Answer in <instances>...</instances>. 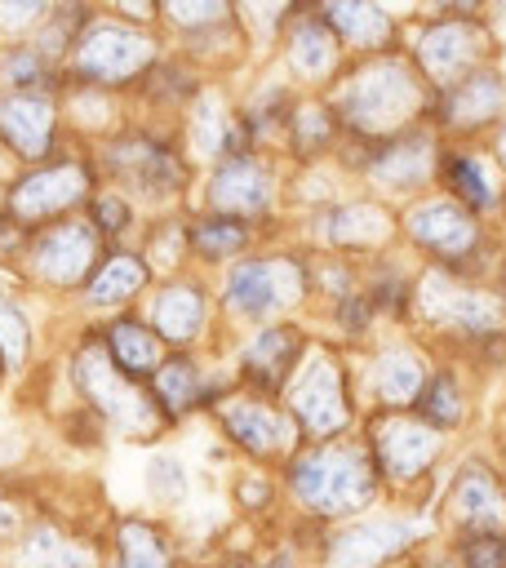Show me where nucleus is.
I'll return each instance as SVG.
<instances>
[{"label": "nucleus", "instance_id": "nucleus-1", "mask_svg": "<svg viewBox=\"0 0 506 568\" xmlns=\"http://www.w3.org/2000/svg\"><path fill=\"white\" fill-rule=\"evenodd\" d=\"M280 488H284V506H293L297 524L306 528L351 524L377 510L386 497L360 430L324 444H302L280 466Z\"/></svg>", "mask_w": 506, "mask_h": 568}, {"label": "nucleus", "instance_id": "nucleus-2", "mask_svg": "<svg viewBox=\"0 0 506 568\" xmlns=\"http://www.w3.org/2000/svg\"><path fill=\"white\" fill-rule=\"evenodd\" d=\"M324 102L342 124V146H373L426 124L431 89L422 84L413 62L391 49L346 62V71L324 89Z\"/></svg>", "mask_w": 506, "mask_h": 568}, {"label": "nucleus", "instance_id": "nucleus-3", "mask_svg": "<svg viewBox=\"0 0 506 568\" xmlns=\"http://www.w3.org/2000/svg\"><path fill=\"white\" fill-rule=\"evenodd\" d=\"M217 311L231 333H249L262 324H284L302 315L311 302V266L306 253L293 244L280 248H253L240 262L222 266L217 275Z\"/></svg>", "mask_w": 506, "mask_h": 568}, {"label": "nucleus", "instance_id": "nucleus-4", "mask_svg": "<svg viewBox=\"0 0 506 568\" xmlns=\"http://www.w3.org/2000/svg\"><path fill=\"white\" fill-rule=\"evenodd\" d=\"M306 528V524H302ZM439 537L431 501L377 506L351 524L306 528L311 568H399Z\"/></svg>", "mask_w": 506, "mask_h": 568}, {"label": "nucleus", "instance_id": "nucleus-5", "mask_svg": "<svg viewBox=\"0 0 506 568\" xmlns=\"http://www.w3.org/2000/svg\"><path fill=\"white\" fill-rule=\"evenodd\" d=\"M408 333L422 342L470 351L493 333H506V293L488 280H470L439 266H417Z\"/></svg>", "mask_w": 506, "mask_h": 568}, {"label": "nucleus", "instance_id": "nucleus-6", "mask_svg": "<svg viewBox=\"0 0 506 568\" xmlns=\"http://www.w3.org/2000/svg\"><path fill=\"white\" fill-rule=\"evenodd\" d=\"M280 404L289 422L297 426L302 444H324L360 430V395H355V373H351V351L337 342H315L306 346L302 364L293 368L289 386L280 390Z\"/></svg>", "mask_w": 506, "mask_h": 568}, {"label": "nucleus", "instance_id": "nucleus-7", "mask_svg": "<svg viewBox=\"0 0 506 568\" xmlns=\"http://www.w3.org/2000/svg\"><path fill=\"white\" fill-rule=\"evenodd\" d=\"M399 53L413 62L431 93L457 84L462 75L488 67L493 31L479 22L475 4H431L413 9L399 31Z\"/></svg>", "mask_w": 506, "mask_h": 568}, {"label": "nucleus", "instance_id": "nucleus-8", "mask_svg": "<svg viewBox=\"0 0 506 568\" xmlns=\"http://www.w3.org/2000/svg\"><path fill=\"white\" fill-rule=\"evenodd\" d=\"M399 248L417 257V266H439L470 280H488V262H497L484 217H475L444 191H426L399 209Z\"/></svg>", "mask_w": 506, "mask_h": 568}, {"label": "nucleus", "instance_id": "nucleus-9", "mask_svg": "<svg viewBox=\"0 0 506 568\" xmlns=\"http://www.w3.org/2000/svg\"><path fill=\"white\" fill-rule=\"evenodd\" d=\"M439 151H444V138L431 124H417V129L395 133L373 146H342L337 164L364 186V195H373L391 209H404L417 195L435 191Z\"/></svg>", "mask_w": 506, "mask_h": 568}, {"label": "nucleus", "instance_id": "nucleus-10", "mask_svg": "<svg viewBox=\"0 0 506 568\" xmlns=\"http://www.w3.org/2000/svg\"><path fill=\"white\" fill-rule=\"evenodd\" d=\"M360 439L386 493H404L408 501H431L435 475L448 453V439L439 430H431L413 413H364Z\"/></svg>", "mask_w": 506, "mask_h": 568}, {"label": "nucleus", "instance_id": "nucleus-11", "mask_svg": "<svg viewBox=\"0 0 506 568\" xmlns=\"http://www.w3.org/2000/svg\"><path fill=\"white\" fill-rule=\"evenodd\" d=\"M284 160L271 151H244L209 164L200 182V209L204 213H226L266 235L284 226Z\"/></svg>", "mask_w": 506, "mask_h": 568}, {"label": "nucleus", "instance_id": "nucleus-12", "mask_svg": "<svg viewBox=\"0 0 506 568\" xmlns=\"http://www.w3.org/2000/svg\"><path fill=\"white\" fill-rule=\"evenodd\" d=\"M297 235L306 253H337V257H355V262H373L391 248H399V209L364 195V191H346L342 200L302 213Z\"/></svg>", "mask_w": 506, "mask_h": 568}, {"label": "nucleus", "instance_id": "nucleus-13", "mask_svg": "<svg viewBox=\"0 0 506 568\" xmlns=\"http://www.w3.org/2000/svg\"><path fill=\"white\" fill-rule=\"evenodd\" d=\"M435 359L422 337L408 328H382L368 346L364 359L351 351V373H355V395L364 413H413Z\"/></svg>", "mask_w": 506, "mask_h": 568}, {"label": "nucleus", "instance_id": "nucleus-14", "mask_svg": "<svg viewBox=\"0 0 506 568\" xmlns=\"http://www.w3.org/2000/svg\"><path fill=\"white\" fill-rule=\"evenodd\" d=\"M67 58L80 84L115 89V84H138L160 62V40L151 36V27H133L111 13V18H89Z\"/></svg>", "mask_w": 506, "mask_h": 568}, {"label": "nucleus", "instance_id": "nucleus-15", "mask_svg": "<svg viewBox=\"0 0 506 568\" xmlns=\"http://www.w3.org/2000/svg\"><path fill=\"white\" fill-rule=\"evenodd\" d=\"M107 173L142 200L169 204L191 191V155L173 133H120L107 142Z\"/></svg>", "mask_w": 506, "mask_h": 568}, {"label": "nucleus", "instance_id": "nucleus-16", "mask_svg": "<svg viewBox=\"0 0 506 568\" xmlns=\"http://www.w3.org/2000/svg\"><path fill=\"white\" fill-rule=\"evenodd\" d=\"M209 417L217 422V435H226V444H231L240 457H249V466H271V470H280V466L302 448L297 426L289 422L284 404L271 399V395H253V390L231 386V390L213 404Z\"/></svg>", "mask_w": 506, "mask_h": 568}, {"label": "nucleus", "instance_id": "nucleus-17", "mask_svg": "<svg viewBox=\"0 0 506 568\" xmlns=\"http://www.w3.org/2000/svg\"><path fill=\"white\" fill-rule=\"evenodd\" d=\"M435 510V528H444L439 537H506V475L488 462V457H462L457 470L448 475L444 497L431 501Z\"/></svg>", "mask_w": 506, "mask_h": 568}, {"label": "nucleus", "instance_id": "nucleus-18", "mask_svg": "<svg viewBox=\"0 0 506 568\" xmlns=\"http://www.w3.org/2000/svg\"><path fill=\"white\" fill-rule=\"evenodd\" d=\"M75 386H80V395L89 399V408H93L107 426H115V430H124V435L146 439V435H155L160 426H169V422L160 417V408L151 404L146 386H138L133 377H124V373L107 359V351L93 346V342L75 351Z\"/></svg>", "mask_w": 506, "mask_h": 568}, {"label": "nucleus", "instance_id": "nucleus-19", "mask_svg": "<svg viewBox=\"0 0 506 568\" xmlns=\"http://www.w3.org/2000/svg\"><path fill=\"white\" fill-rule=\"evenodd\" d=\"M275 58H280V75L297 93H324L346 71V62H351L346 49L337 44L333 27L320 18L315 4H293L289 22L280 31Z\"/></svg>", "mask_w": 506, "mask_h": 568}, {"label": "nucleus", "instance_id": "nucleus-20", "mask_svg": "<svg viewBox=\"0 0 506 568\" xmlns=\"http://www.w3.org/2000/svg\"><path fill=\"white\" fill-rule=\"evenodd\" d=\"M306 346H311V333H306L302 320H284V324H262V328L235 333L231 377H235L240 390L280 399V390L289 386V377L302 364Z\"/></svg>", "mask_w": 506, "mask_h": 568}, {"label": "nucleus", "instance_id": "nucleus-21", "mask_svg": "<svg viewBox=\"0 0 506 568\" xmlns=\"http://www.w3.org/2000/svg\"><path fill=\"white\" fill-rule=\"evenodd\" d=\"M502 115H506V75L493 62L470 71V75H462L457 84L431 93V106H426V124L444 142L475 138V133L493 129Z\"/></svg>", "mask_w": 506, "mask_h": 568}, {"label": "nucleus", "instance_id": "nucleus-22", "mask_svg": "<svg viewBox=\"0 0 506 568\" xmlns=\"http://www.w3.org/2000/svg\"><path fill=\"white\" fill-rule=\"evenodd\" d=\"M213 306H217V297L209 293V284L200 275H169L164 284L151 288L142 320L155 328V337L164 346H178V351L195 355V346H204L217 333Z\"/></svg>", "mask_w": 506, "mask_h": 568}, {"label": "nucleus", "instance_id": "nucleus-23", "mask_svg": "<svg viewBox=\"0 0 506 568\" xmlns=\"http://www.w3.org/2000/svg\"><path fill=\"white\" fill-rule=\"evenodd\" d=\"M235 386V377H231V364L222 368H209L200 355H191V351H169L164 355V364L151 373V382H146V395H151V404L160 408V417L164 422H182V417H191V413H213V404L226 395Z\"/></svg>", "mask_w": 506, "mask_h": 568}, {"label": "nucleus", "instance_id": "nucleus-24", "mask_svg": "<svg viewBox=\"0 0 506 568\" xmlns=\"http://www.w3.org/2000/svg\"><path fill=\"white\" fill-rule=\"evenodd\" d=\"M27 257L36 280H44L49 288H80L89 271L102 262V240L89 226V217H62L27 244Z\"/></svg>", "mask_w": 506, "mask_h": 568}, {"label": "nucleus", "instance_id": "nucleus-25", "mask_svg": "<svg viewBox=\"0 0 506 568\" xmlns=\"http://www.w3.org/2000/svg\"><path fill=\"white\" fill-rule=\"evenodd\" d=\"M89 169L80 160H58V164H44L27 178H18L9 191H4V209L18 226H31V222H62L67 209H75L80 200H89Z\"/></svg>", "mask_w": 506, "mask_h": 568}, {"label": "nucleus", "instance_id": "nucleus-26", "mask_svg": "<svg viewBox=\"0 0 506 568\" xmlns=\"http://www.w3.org/2000/svg\"><path fill=\"white\" fill-rule=\"evenodd\" d=\"M315 9L333 27V36H337V44L346 49L351 62L399 49V31H404V18H408V13H395L391 4H377V0H324Z\"/></svg>", "mask_w": 506, "mask_h": 568}, {"label": "nucleus", "instance_id": "nucleus-27", "mask_svg": "<svg viewBox=\"0 0 506 568\" xmlns=\"http://www.w3.org/2000/svg\"><path fill=\"white\" fill-rule=\"evenodd\" d=\"M435 191H444L448 200H457L462 209H470L475 217H488L493 209L506 204V186L497 178V164L466 142H444L439 151V169H435Z\"/></svg>", "mask_w": 506, "mask_h": 568}, {"label": "nucleus", "instance_id": "nucleus-28", "mask_svg": "<svg viewBox=\"0 0 506 568\" xmlns=\"http://www.w3.org/2000/svg\"><path fill=\"white\" fill-rule=\"evenodd\" d=\"M297 98H302V93H297L280 71H266V75H257L244 93H235L240 124H244L253 151L280 155V142H284V129H289V115H293Z\"/></svg>", "mask_w": 506, "mask_h": 568}, {"label": "nucleus", "instance_id": "nucleus-29", "mask_svg": "<svg viewBox=\"0 0 506 568\" xmlns=\"http://www.w3.org/2000/svg\"><path fill=\"white\" fill-rule=\"evenodd\" d=\"M337 151H342V124H337L333 106L324 102V93H302L293 115H289L280 160H293L302 169V164L337 160Z\"/></svg>", "mask_w": 506, "mask_h": 568}, {"label": "nucleus", "instance_id": "nucleus-30", "mask_svg": "<svg viewBox=\"0 0 506 568\" xmlns=\"http://www.w3.org/2000/svg\"><path fill=\"white\" fill-rule=\"evenodd\" d=\"M58 133V102L49 93H9L0 98V142L18 160H44Z\"/></svg>", "mask_w": 506, "mask_h": 568}, {"label": "nucleus", "instance_id": "nucleus-31", "mask_svg": "<svg viewBox=\"0 0 506 568\" xmlns=\"http://www.w3.org/2000/svg\"><path fill=\"white\" fill-rule=\"evenodd\" d=\"M262 244V231L257 226H249V222H240V217H226V213H204V209H195L191 217H186V262H195V266H231V262H240L244 253H253Z\"/></svg>", "mask_w": 506, "mask_h": 568}, {"label": "nucleus", "instance_id": "nucleus-32", "mask_svg": "<svg viewBox=\"0 0 506 568\" xmlns=\"http://www.w3.org/2000/svg\"><path fill=\"white\" fill-rule=\"evenodd\" d=\"M413 417H422L431 430H439L444 439L462 435L466 422H470V390H466V373L457 359H435L417 404H413Z\"/></svg>", "mask_w": 506, "mask_h": 568}, {"label": "nucleus", "instance_id": "nucleus-33", "mask_svg": "<svg viewBox=\"0 0 506 568\" xmlns=\"http://www.w3.org/2000/svg\"><path fill=\"white\" fill-rule=\"evenodd\" d=\"M102 351H107V359L124 373V377H133V382H151V373L164 364V342L155 337V328L142 320V315H115L111 324H107V333H102Z\"/></svg>", "mask_w": 506, "mask_h": 568}, {"label": "nucleus", "instance_id": "nucleus-34", "mask_svg": "<svg viewBox=\"0 0 506 568\" xmlns=\"http://www.w3.org/2000/svg\"><path fill=\"white\" fill-rule=\"evenodd\" d=\"M151 284V266L142 253L133 248H115L107 253L89 280H84V306H98V311H111V306H129L133 297H142Z\"/></svg>", "mask_w": 506, "mask_h": 568}, {"label": "nucleus", "instance_id": "nucleus-35", "mask_svg": "<svg viewBox=\"0 0 506 568\" xmlns=\"http://www.w3.org/2000/svg\"><path fill=\"white\" fill-rule=\"evenodd\" d=\"M115 568H178L164 528L151 519H124L115 528Z\"/></svg>", "mask_w": 506, "mask_h": 568}, {"label": "nucleus", "instance_id": "nucleus-36", "mask_svg": "<svg viewBox=\"0 0 506 568\" xmlns=\"http://www.w3.org/2000/svg\"><path fill=\"white\" fill-rule=\"evenodd\" d=\"M18 564L22 568H98V555L80 541H67L53 528H36V532H27Z\"/></svg>", "mask_w": 506, "mask_h": 568}, {"label": "nucleus", "instance_id": "nucleus-37", "mask_svg": "<svg viewBox=\"0 0 506 568\" xmlns=\"http://www.w3.org/2000/svg\"><path fill=\"white\" fill-rule=\"evenodd\" d=\"M58 62H49L36 44H13V49H4V58H0V80L13 89V93H44V89H53L58 84V71H53Z\"/></svg>", "mask_w": 506, "mask_h": 568}, {"label": "nucleus", "instance_id": "nucleus-38", "mask_svg": "<svg viewBox=\"0 0 506 568\" xmlns=\"http://www.w3.org/2000/svg\"><path fill=\"white\" fill-rule=\"evenodd\" d=\"M231 497H235V506H240L244 515L266 519L271 510H280V506H284L280 470H271V466H244V470L235 475V484H231Z\"/></svg>", "mask_w": 506, "mask_h": 568}, {"label": "nucleus", "instance_id": "nucleus-39", "mask_svg": "<svg viewBox=\"0 0 506 568\" xmlns=\"http://www.w3.org/2000/svg\"><path fill=\"white\" fill-rule=\"evenodd\" d=\"M146 488H151V497H155L160 506H182L186 493H191V470H186V462L173 457V453H155V457L146 462Z\"/></svg>", "mask_w": 506, "mask_h": 568}, {"label": "nucleus", "instance_id": "nucleus-40", "mask_svg": "<svg viewBox=\"0 0 506 568\" xmlns=\"http://www.w3.org/2000/svg\"><path fill=\"white\" fill-rule=\"evenodd\" d=\"M27 359H31V320H27L22 302L0 297V364L22 368Z\"/></svg>", "mask_w": 506, "mask_h": 568}, {"label": "nucleus", "instance_id": "nucleus-41", "mask_svg": "<svg viewBox=\"0 0 506 568\" xmlns=\"http://www.w3.org/2000/svg\"><path fill=\"white\" fill-rule=\"evenodd\" d=\"M444 555L453 559V568H506V537H453L444 541Z\"/></svg>", "mask_w": 506, "mask_h": 568}, {"label": "nucleus", "instance_id": "nucleus-42", "mask_svg": "<svg viewBox=\"0 0 506 568\" xmlns=\"http://www.w3.org/2000/svg\"><path fill=\"white\" fill-rule=\"evenodd\" d=\"M89 226L98 231V240H111V235H124L133 226V204L124 191H98L89 200Z\"/></svg>", "mask_w": 506, "mask_h": 568}, {"label": "nucleus", "instance_id": "nucleus-43", "mask_svg": "<svg viewBox=\"0 0 506 568\" xmlns=\"http://www.w3.org/2000/svg\"><path fill=\"white\" fill-rule=\"evenodd\" d=\"M235 13V4H222V0H200V4H164L160 9V22H169L178 36L186 31H200V27H213V22H226Z\"/></svg>", "mask_w": 506, "mask_h": 568}, {"label": "nucleus", "instance_id": "nucleus-44", "mask_svg": "<svg viewBox=\"0 0 506 568\" xmlns=\"http://www.w3.org/2000/svg\"><path fill=\"white\" fill-rule=\"evenodd\" d=\"M49 4H0V27H9V36H18L31 22H44Z\"/></svg>", "mask_w": 506, "mask_h": 568}, {"label": "nucleus", "instance_id": "nucleus-45", "mask_svg": "<svg viewBox=\"0 0 506 568\" xmlns=\"http://www.w3.org/2000/svg\"><path fill=\"white\" fill-rule=\"evenodd\" d=\"M488 160L497 164V173L506 178V115L493 124V146H488Z\"/></svg>", "mask_w": 506, "mask_h": 568}, {"label": "nucleus", "instance_id": "nucleus-46", "mask_svg": "<svg viewBox=\"0 0 506 568\" xmlns=\"http://www.w3.org/2000/svg\"><path fill=\"white\" fill-rule=\"evenodd\" d=\"M18 528H22V515H18V506L0 493V541H4V537H18Z\"/></svg>", "mask_w": 506, "mask_h": 568}, {"label": "nucleus", "instance_id": "nucleus-47", "mask_svg": "<svg viewBox=\"0 0 506 568\" xmlns=\"http://www.w3.org/2000/svg\"><path fill=\"white\" fill-rule=\"evenodd\" d=\"M399 568H431V564H426V555H413V559H404Z\"/></svg>", "mask_w": 506, "mask_h": 568}, {"label": "nucleus", "instance_id": "nucleus-48", "mask_svg": "<svg viewBox=\"0 0 506 568\" xmlns=\"http://www.w3.org/2000/svg\"><path fill=\"white\" fill-rule=\"evenodd\" d=\"M0 377H4V364H0Z\"/></svg>", "mask_w": 506, "mask_h": 568}]
</instances>
